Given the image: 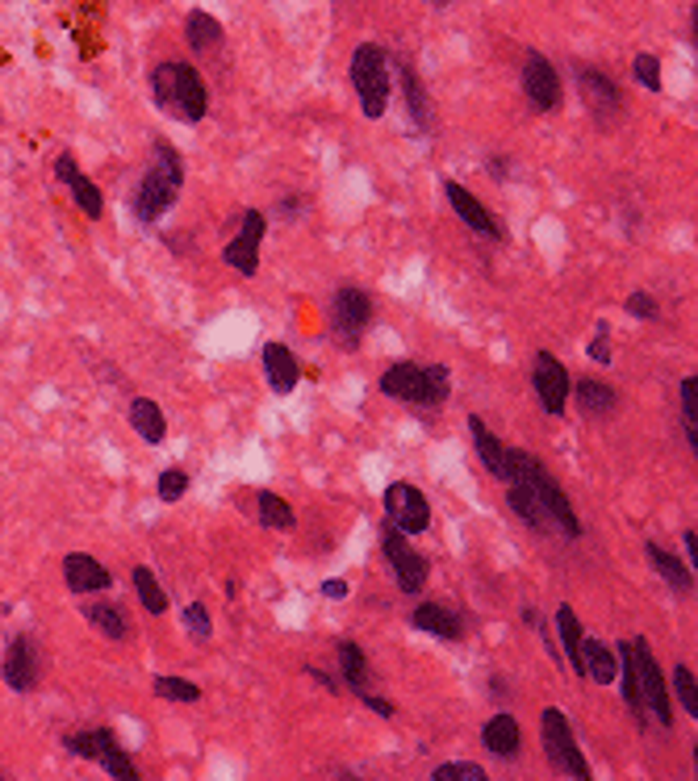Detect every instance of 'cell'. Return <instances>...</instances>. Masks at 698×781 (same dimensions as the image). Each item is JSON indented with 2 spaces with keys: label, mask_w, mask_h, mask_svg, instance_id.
<instances>
[{
  "label": "cell",
  "mask_w": 698,
  "mask_h": 781,
  "mask_svg": "<svg viewBox=\"0 0 698 781\" xmlns=\"http://www.w3.org/2000/svg\"><path fill=\"white\" fill-rule=\"evenodd\" d=\"M381 393L402 401L410 410H439L448 401V368L444 364H410V360H398L389 364L385 376H381Z\"/></svg>",
  "instance_id": "cell-1"
},
{
  "label": "cell",
  "mask_w": 698,
  "mask_h": 781,
  "mask_svg": "<svg viewBox=\"0 0 698 781\" xmlns=\"http://www.w3.org/2000/svg\"><path fill=\"white\" fill-rule=\"evenodd\" d=\"M151 97H155L159 109L180 117V122H201L205 109H209L205 84H201V76L189 63H159V67H151Z\"/></svg>",
  "instance_id": "cell-2"
},
{
  "label": "cell",
  "mask_w": 698,
  "mask_h": 781,
  "mask_svg": "<svg viewBox=\"0 0 698 781\" xmlns=\"http://www.w3.org/2000/svg\"><path fill=\"white\" fill-rule=\"evenodd\" d=\"M180 184H184V163L180 155L168 147V142H155V159H151V168L143 176V184H138V193H134V213H138V222H159L164 213L176 205L180 197Z\"/></svg>",
  "instance_id": "cell-3"
},
{
  "label": "cell",
  "mask_w": 698,
  "mask_h": 781,
  "mask_svg": "<svg viewBox=\"0 0 698 781\" xmlns=\"http://www.w3.org/2000/svg\"><path fill=\"white\" fill-rule=\"evenodd\" d=\"M506 468H510L506 481H510V477H523V481L535 489V497H540L544 514L565 531V539H577V535H581V523H577V514H573V506H569L565 489L548 477V468H544L540 460H535V456H523V452H510V447H506Z\"/></svg>",
  "instance_id": "cell-4"
},
{
  "label": "cell",
  "mask_w": 698,
  "mask_h": 781,
  "mask_svg": "<svg viewBox=\"0 0 698 781\" xmlns=\"http://www.w3.org/2000/svg\"><path fill=\"white\" fill-rule=\"evenodd\" d=\"M352 88H356V97H360V109L364 117H377L385 113L389 105V59L377 42H360L356 51H352Z\"/></svg>",
  "instance_id": "cell-5"
},
{
  "label": "cell",
  "mask_w": 698,
  "mask_h": 781,
  "mask_svg": "<svg viewBox=\"0 0 698 781\" xmlns=\"http://www.w3.org/2000/svg\"><path fill=\"white\" fill-rule=\"evenodd\" d=\"M540 727H544V752H548L552 769L565 773V777L586 781V777H590V765H586V756H581V748H577V740H573L569 719H565L556 706H548L544 715H540Z\"/></svg>",
  "instance_id": "cell-6"
},
{
  "label": "cell",
  "mask_w": 698,
  "mask_h": 781,
  "mask_svg": "<svg viewBox=\"0 0 698 781\" xmlns=\"http://www.w3.org/2000/svg\"><path fill=\"white\" fill-rule=\"evenodd\" d=\"M632 660H636V685H640V702H644V710H648V715H653L661 727H669V723H673V706H669V694H665V677H661V669H657V656H653V648H648L644 635L632 639Z\"/></svg>",
  "instance_id": "cell-7"
},
{
  "label": "cell",
  "mask_w": 698,
  "mask_h": 781,
  "mask_svg": "<svg viewBox=\"0 0 698 781\" xmlns=\"http://www.w3.org/2000/svg\"><path fill=\"white\" fill-rule=\"evenodd\" d=\"M381 548H385V560H389V568H393V581H398V589L402 594H418V589L427 585V560L418 556L410 543H406V535L393 527V523H385V535H381Z\"/></svg>",
  "instance_id": "cell-8"
},
{
  "label": "cell",
  "mask_w": 698,
  "mask_h": 781,
  "mask_svg": "<svg viewBox=\"0 0 698 781\" xmlns=\"http://www.w3.org/2000/svg\"><path fill=\"white\" fill-rule=\"evenodd\" d=\"M385 514L402 535H418L431 527V502L423 497V489H414L410 481H398L385 489Z\"/></svg>",
  "instance_id": "cell-9"
},
{
  "label": "cell",
  "mask_w": 698,
  "mask_h": 781,
  "mask_svg": "<svg viewBox=\"0 0 698 781\" xmlns=\"http://www.w3.org/2000/svg\"><path fill=\"white\" fill-rule=\"evenodd\" d=\"M372 318V301L364 289H339L335 301H331V326H335V335L343 347H356L360 335H364V326Z\"/></svg>",
  "instance_id": "cell-10"
},
{
  "label": "cell",
  "mask_w": 698,
  "mask_h": 781,
  "mask_svg": "<svg viewBox=\"0 0 698 781\" xmlns=\"http://www.w3.org/2000/svg\"><path fill=\"white\" fill-rule=\"evenodd\" d=\"M523 92H527V101L544 113L561 105V76H556V67L540 51L523 55Z\"/></svg>",
  "instance_id": "cell-11"
},
{
  "label": "cell",
  "mask_w": 698,
  "mask_h": 781,
  "mask_svg": "<svg viewBox=\"0 0 698 781\" xmlns=\"http://www.w3.org/2000/svg\"><path fill=\"white\" fill-rule=\"evenodd\" d=\"M260 239H264V213L260 209H247L243 213V226L239 234L226 243V264L230 268H239L243 276H255V268H260Z\"/></svg>",
  "instance_id": "cell-12"
},
{
  "label": "cell",
  "mask_w": 698,
  "mask_h": 781,
  "mask_svg": "<svg viewBox=\"0 0 698 781\" xmlns=\"http://www.w3.org/2000/svg\"><path fill=\"white\" fill-rule=\"evenodd\" d=\"M535 393L548 414H561L569 401V372L552 351H535Z\"/></svg>",
  "instance_id": "cell-13"
},
{
  "label": "cell",
  "mask_w": 698,
  "mask_h": 781,
  "mask_svg": "<svg viewBox=\"0 0 698 781\" xmlns=\"http://www.w3.org/2000/svg\"><path fill=\"white\" fill-rule=\"evenodd\" d=\"M577 88H581V101H586L598 117H611V113H619V109H623L615 80H611V76H602L598 67H577Z\"/></svg>",
  "instance_id": "cell-14"
},
{
  "label": "cell",
  "mask_w": 698,
  "mask_h": 781,
  "mask_svg": "<svg viewBox=\"0 0 698 781\" xmlns=\"http://www.w3.org/2000/svg\"><path fill=\"white\" fill-rule=\"evenodd\" d=\"M444 193H448V201H452V209H456V218H460L464 226H473L477 234H485V239H490V234H494V239H502V226L490 218V209H485V205H481V201H477L464 184L448 180V184H444Z\"/></svg>",
  "instance_id": "cell-15"
},
{
  "label": "cell",
  "mask_w": 698,
  "mask_h": 781,
  "mask_svg": "<svg viewBox=\"0 0 698 781\" xmlns=\"http://www.w3.org/2000/svg\"><path fill=\"white\" fill-rule=\"evenodd\" d=\"M34 681H38V652L26 635H17L5 652V685L17 694H26V690H34Z\"/></svg>",
  "instance_id": "cell-16"
},
{
  "label": "cell",
  "mask_w": 698,
  "mask_h": 781,
  "mask_svg": "<svg viewBox=\"0 0 698 781\" xmlns=\"http://www.w3.org/2000/svg\"><path fill=\"white\" fill-rule=\"evenodd\" d=\"M63 577H67V589H72V594H97V589H109V581H113L105 568L84 552H72L63 560Z\"/></svg>",
  "instance_id": "cell-17"
},
{
  "label": "cell",
  "mask_w": 698,
  "mask_h": 781,
  "mask_svg": "<svg viewBox=\"0 0 698 781\" xmlns=\"http://www.w3.org/2000/svg\"><path fill=\"white\" fill-rule=\"evenodd\" d=\"M264 372H268L272 393H293L297 381H301V368H297L293 351H289L285 343H268V347H264Z\"/></svg>",
  "instance_id": "cell-18"
},
{
  "label": "cell",
  "mask_w": 698,
  "mask_h": 781,
  "mask_svg": "<svg viewBox=\"0 0 698 781\" xmlns=\"http://www.w3.org/2000/svg\"><path fill=\"white\" fill-rule=\"evenodd\" d=\"M469 431H473V447H477V456H481V464L490 468V477H498V481H506V447L490 435V426H485V418L481 414H473L469 418Z\"/></svg>",
  "instance_id": "cell-19"
},
{
  "label": "cell",
  "mask_w": 698,
  "mask_h": 781,
  "mask_svg": "<svg viewBox=\"0 0 698 781\" xmlns=\"http://www.w3.org/2000/svg\"><path fill=\"white\" fill-rule=\"evenodd\" d=\"M410 623L418 627V631H427V635H435V639H460V619L448 610V606H439V602H423L414 614H410Z\"/></svg>",
  "instance_id": "cell-20"
},
{
  "label": "cell",
  "mask_w": 698,
  "mask_h": 781,
  "mask_svg": "<svg viewBox=\"0 0 698 781\" xmlns=\"http://www.w3.org/2000/svg\"><path fill=\"white\" fill-rule=\"evenodd\" d=\"M481 740H485V748H490L494 756H502V761H515V756H519V744H523L519 723L510 719V715H498V719L485 723Z\"/></svg>",
  "instance_id": "cell-21"
},
{
  "label": "cell",
  "mask_w": 698,
  "mask_h": 781,
  "mask_svg": "<svg viewBox=\"0 0 698 781\" xmlns=\"http://www.w3.org/2000/svg\"><path fill=\"white\" fill-rule=\"evenodd\" d=\"M506 497H510V510H515L527 527H535V531L544 527V518H548V514H544L540 497H535V489H531L523 477H510V481H506Z\"/></svg>",
  "instance_id": "cell-22"
},
{
  "label": "cell",
  "mask_w": 698,
  "mask_h": 781,
  "mask_svg": "<svg viewBox=\"0 0 698 781\" xmlns=\"http://www.w3.org/2000/svg\"><path fill=\"white\" fill-rule=\"evenodd\" d=\"M184 34H189V46L197 55H214L222 46V26L201 9H193L189 17H184Z\"/></svg>",
  "instance_id": "cell-23"
},
{
  "label": "cell",
  "mask_w": 698,
  "mask_h": 781,
  "mask_svg": "<svg viewBox=\"0 0 698 781\" xmlns=\"http://www.w3.org/2000/svg\"><path fill=\"white\" fill-rule=\"evenodd\" d=\"M130 426L138 435H143L147 443H164V435H168V418H164V410L155 406V401H147V397H134V406H130Z\"/></svg>",
  "instance_id": "cell-24"
},
{
  "label": "cell",
  "mask_w": 698,
  "mask_h": 781,
  "mask_svg": "<svg viewBox=\"0 0 698 781\" xmlns=\"http://www.w3.org/2000/svg\"><path fill=\"white\" fill-rule=\"evenodd\" d=\"M581 669L586 677H594L598 685H611L619 665H615V652L607 644H598V639H581Z\"/></svg>",
  "instance_id": "cell-25"
},
{
  "label": "cell",
  "mask_w": 698,
  "mask_h": 781,
  "mask_svg": "<svg viewBox=\"0 0 698 781\" xmlns=\"http://www.w3.org/2000/svg\"><path fill=\"white\" fill-rule=\"evenodd\" d=\"M615 665L623 669V677H619V690H623V706L636 715V723L644 727L648 723V715H644V702H640V685H636V660H632V644H619V656H615Z\"/></svg>",
  "instance_id": "cell-26"
},
{
  "label": "cell",
  "mask_w": 698,
  "mask_h": 781,
  "mask_svg": "<svg viewBox=\"0 0 698 781\" xmlns=\"http://www.w3.org/2000/svg\"><path fill=\"white\" fill-rule=\"evenodd\" d=\"M97 761L105 765L109 777H122V781H138V769L134 761L118 748V740H113V731H97Z\"/></svg>",
  "instance_id": "cell-27"
},
{
  "label": "cell",
  "mask_w": 698,
  "mask_h": 781,
  "mask_svg": "<svg viewBox=\"0 0 698 781\" xmlns=\"http://www.w3.org/2000/svg\"><path fill=\"white\" fill-rule=\"evenodd\" d=\"M556 635H561V644H565V652H569L573 673L586 677V669H581V639H586V631H581L573 606H556Z\"/></svg>",
  "instance_id": "cell-28"
},
{
  "label": "cell",
  "mask_w": 698,
  "mask_h": 781,
  "mask_svg": "<svg viewBox=\"0 0 698 781\" xmlns=\"http://www.w3.org/2000/svg\"><path fill=\"white\" fill-rule=\"evenodd\" d=\"M648 564L657 568V577H665L678 594H686V589H694V573H690V564H682V560H673L669 552H661L657 543H648Z\"/></svg>",
  "instance_id": "cell-29"
},
{
  "label": "cell",
  "mask_w": 698,
  "mask_h": 781,
  "mask_svg": "<svg viewBox=\"0 0 698 781\" xmlns=\"http://www.w3.org/2000/svg\"><path fill=\"white\" fill-rule=\"evenodd\" d=\"M577 401H581V410L594 414V418H607V414H615V406H619L615 389L602 385V381H590V376L577 385Z\"/></svg>",
  "instance_id": "cell-30"
},
{
  "label": "cell",
  "mask_w": 698,
  "mask_h": 781,
  "mask_svg": "<svg viewBox=\"0 0 698 781\" xmlns=\"http://www.w3.org/2000/svg\"><path fill=\"white\" fill-rule=\"evenodd\" d=\"M84 619L97 627L101 635H109V639H126V635H130L126 614H122L118 606H109V602H92V606H84Z\"/></svg>",
  "instance_id": "cell-31"
},
{
  "label": "cell",
  "mask_w": 698,
  "mask_h": 781,
  "mask_svg": "<svg viewBox=\"0 0 698 781\" xmlns=\"http://www.w3.org/2000/svg\"><path fill=\"white\" fill-rule=\"evenodd\" d=\"M339 665H343V677H347V685H352L356 694H368V660H364V652L352 644V639H343L339 644Z\"/></svg>",
  "instance_id": "cell-32"
},
{
  "label": "cell",
  "mask_w": 698,
  "mask_h": 781,
  "mask_svg": "<svg viewBox=\"0 0 698 781\" xmlns=\"http://www.w3.org/2000/svg\"><path fill=\"white\" fill-rule=\"evenodd\" d=\"M255 502H260V523L264 527H272V531H289L297 518H293V510H289V502H281V497H276L272 489H264L260 497H255Z\"/></svg>",
  "instance_id": "cell-33"
},
{
  "label": "cell",
  "mask_w": 698,
  "mask_h": 781,
  "mask_svg": "<svg viewBox=\"0 0 698 781\" xmlns=\"http://www.w3.org/2000/svg\"><path fill=\"white\" fill-rule=\"evenodd\" d=\"M682 426H686L690 452H698V376L694 372L682 381Z\"/></svg>",
  "instance_id": "cell-34"
},
{
  "label": "cell",
  "mask_w": 698,
  "mask_h": 781,
  "mask_svg": "<svg viewBox=\"0 0 698 781\" xmlns=\"http://www.w3.org/2000/svg\"><path fill=\"white\" fill-rule=\"evenodd\" d=\"M63 184H72V197H76V205H80V213H88V218H101V209H105V201H101V188L92 184L88 176H80V172H72Z\"/></svg>",
  "instance_id": "cell-35"
},
{
  "label": "cell",
  "mask_w": 698,
  "mask_h": 781,
  "mask_svg": "<svg viewBox=\"0 0 698 781\" xmlns=\"http://www.w3.org/2000/svg\"><path fill=\"white\" fill-rule=\"evenodd\" d=\"M134 589H138V602H143L151 614H164L168 610V594L155 585L151 568H134Z\"/></svg>",
  "instance_id": "cell-36"
},
{
  "label": "cell",
  "mask_w": 698,
  "mask_h": 781,
  "mask_svg": "<svg viewBox=\"0 0 698 781\" xmlns=\"http://www.w3.org/2000/svg\"><path fill=\"white\" fill-rule=\"evenodd\" d=\"M402 84H406V105H410L414 126H427V92H423V84H418L410 63H402Z\"/></svg>",
  "instance_id": "cell-37"
},
{
  "label": "cell",
  "mask_w": 698,
  "mask_h": 781,
  "mask_svg": "<svg viewBox=\"0 0 698 781\" xmlns=\"http://www.w3.org/2000/svg\"><path fill=\"white\" fill-rule=\"evenodd\" d=\"M155 694L168 702H201V685L180 681V677H155Z\"/></svg>",
  "instance_id": "cell-38"
},
{
  "label": "cell",
  "mask_w": 698,
  "mask_h": 781,
  "mask_svg": "<svg viewBox=\"0 0 698 781\" xmlns=\"http://www.w3.org/2000/svg\"><path fill=\"white\" fill-rule=\"evenodd\" d=\"M184 631H189L197 644H209V635H214V619H209L205 602H189V606H184Z\"/></svg>",
  "instance_id": "cell-39"
},
{
  "label": "cell",
  "mask_w": 698,
  "mask_h": 781,
  "mask_svg": "<svg viewBox=\"0 0 698 781\" xmlns=\"http://www.w3.org/2000/svg\"><path fill=\"white\" fill-rule=\"evenodd\" d=\"M673 690H678V702L690 710V719H698V685H694L690 665H678V669H673Z\"/></svg>",
  "instance_id": "cell-40"
},
{
  "label": "cell",
  "mask_w": 698,
  "mask_h": 781,
  "mask_svg": "<svg viewBox=\"0 0 698 781\" xmlns=\"http://www.w3.org/2000/svg\"><path fill=\"white\" fill-rule=\"evenodd\" d=\"M431 777L435 781H485V769L473 761H448V765L431 769Z\"/></svg>",
  "instance_id": "cell-41"
},
{
  "label": "cell",
  "mask_w": 698,
  "mask_h": 781,
  "mask_svg": "<svg viewBox=\"0 0 698 781\" xmlns=\"http://www.w3.org/2000/svg\"><path fill=\"white\" fill-rule=\"evenodd\" d=\"M184 493H189V472H184V468H168L164 477H159V502H180Z\"/></svg>",
  "instance_id": "cell-42"
},
{
  "label": "cell",
  "mask_w": 698,
  "mask_h": 781,
  "mask_svg": "<svg viewBox=\"0 0 698 781\" xmlns=\"http://www.w3.org/2000/svg\"><path fill=\"white\" fill-rule=\"evenodd\" d=\"M636 80L648 88V92H661V63H657V55H636Z\"/></svg>",
  "instance_id": "cell-43"
},
{
  "label": "cell",
  "mask_w": 698,
  "mask_h": 781,
  "mask_svg": "<svg viewBox=\"0 0 698 781\" xmlns=\"http://www.w3.org/2000/svg\"><path fill=\"white\" fill-rule=\"evenodd\" d=\"M623 310L627 314H636V318H644V322H653L661 310H657V297H648V293H632L623 301Z\"/></svg>",
  "instance_id": "cell-44"
},
{
  "label": "cell",
  "mask_w": 698,
  "mask_h": 781,
  "mask_svg": "<svg viewBox=\"0 0 698 781\" xmlns=\"http://www.w3.org/2000/svg\"><path fill=\"white\" fill-rule=\"evenodd\" d=\"M590 360L594 364H611V330H607V322H598V335L590 343Z\"/></svg>",
  "instance_id": "cell-45"
},
{
  "label": "cell",
  "mask_w": 698,
  "mask_h": 781,
  "mask_svg": "<svg viewBox=\"0 0 698 781\" xmlns=\"http://www.w3.org/2000/svg\"><path fill=\"white\" fill-rule=\"evenodd\" d=\"M682 548H686V560H690V573H694V568H698V535H694V531H686V535H682Z\"/></svg>",
  "instance_id": "cell-46"
},
{
  "label": "cell",
  "mask_w": 698,
  "mask_h": 781,
  "mask_svg": "<svg viewBox=\"0 0 698 781\" xmlns=\"http://www.w3.org/2000/svg\"><path fill=\"white\" fill-rule=\"evenodd\" d=\"M322 594H327V598H347V581H339V577L322 581Z\"/></svg>",
  "instance_id": "cell-47"
},
{
  "label": "cell",
  "mask_w": 698,
  "mask_h": 781,
  "mask_svg": "<svg viewBox=\"0 0 698 781\" xmlns=\"http://www.w3.org/2000/svg\"><path fill=\"white\" fill-rule=\"evenodd\" d=\"M364 702L377 710V715H393V702H385V698H377V694H364Z\"/></svg>",
  "instance_id": "cell-48"
},
{
  "label": "cell",
  "mask_w": 698,
  "mask_h": 781,
  "mask_svg": "<svg viewBox=\"0 0 698 781\" xmlns=\"http://www.w3.org/2000/svg\"><path fill=\"white\" fill-rule=\"evenodd\" d=\"M310 677H318V681H322V685H327V690H331V694L339 690V681H335L331 673H322V669H310Z\"/></svg>",
  "instance_id": "cell-49"
},
{
  "label": "cell",
  "mask_w": 698,
  "mask_h": 781,
  "mask_svg": "<svg viewBox=\"0 0 698 781\" xmlns=\"http://www.w3.org/2000/svg\"><path fill=\"white\" fill-rule=\"evenodd\" d=\"M435 5H444V0H435Z\"/></svg>",
  "instance_id": "cell-50"
}]
</instances>
